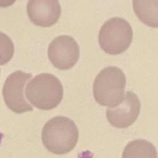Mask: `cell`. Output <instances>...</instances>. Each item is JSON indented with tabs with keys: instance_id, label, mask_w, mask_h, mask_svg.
Instances as JSON below:
<instances>
[{
	"instance_id": "11",
	"label": "cell",
	"mask_w": 158,
	"mask_h": 158,
	"mask_svg": "<svg viewBox=\"0 0 158 158\" xmlns=\"http://www.w3.org/2000/svg\"><path fill=\"white\" fill-rule=\"evenodd\" d=\"M14 55V44L6 34L0 32V65L10 62Z\"/></svg>"
},
{
	"instance_id": "10",
	"label": "cell",
	"mask_w": 158,
	"mask_h": 158,
	"mask_svg": "<svg viewBox=\"0 0 158 158\" xmlns=\"http://www.w3.org/2000/svg\"><path fill=\"white\" fill-rule=\"evenodd\" d=\"M122 158H157V151L152 142L139 139L127 144Z\"/></svg>"
},
{
	"instance_id": "2",
	"label": "cell",
	"mask_w": 158,
	"mask_h": 158,
	"mask_svg": "<svg viewBox=\"0 0 158 158\" xmlns=\"http://www.w3.org/2000/svg\"><path fill=\"white\" fill-rule=\"evenodd\" d=\"M25 96L32 106L49 111L56 108L62 101L63 87L55 75L40 73L28 82Z\"/></svg>"
},
{
	"instance_id": "6",
	"label": "cell",
	"mask_w": 158,
	"mask_h": 158,
	"mask_svg": "<svg viewBox=\"0 0 158 158\" xmlns=\"http://www.w3.org/2000/svg\"><path fill=\"white\" fill-rule=\"evenodd\" d=\"M48 56L54 67L60 70H69L78 61L80 49L77 42L69 35H60L48 46Z\"/></svg>"
},
{
	"instance_id": "9",
	"label": "cell",
	"mask_w": 158,
	"mask_h": 158,
	"mask_svg": "<svg viewBox=\"0 0 158 158\" xmlns=\"http://www.w3.org/2000/svg\"><path fill=\"white\" fill-rule=\"evenodd\" d=\"M133 10L142 23L158 28V0H133Z\"/></svg>"
},
{
	"instance_id": "3",
	"label": "cell",
	"mask_w": 158,
	"mask_h": 158,
	"mask_svg": "<svg viewBox=\"0 0 158 158\" xmlns=\"http://www.w3.org/2000/svg\"><path fill=\"white\" fill-rule=\"evenodd\" d=\"M126 84V75L120 68L108 66L102 69L93 83L95 101L102 106L116 107L124 100Z\"/></svg>"
},
{
	"instance_id": "1",
	"label": "cell",
	"mask_w": 158,
	"mask_h": 158,
	"mask_svg": "<svg viewBox=\"0 0 158 158\" xmlns=\"http://www.w3.org/2000/svg\"><path fill=\"white\" fill-rule=\"evenodd\" d=\"M41 137L43 145L48 151L55 154H65L76 146L79 132L70 118L55 116L45 124Z\"/></svg>"
},
{
	"instance_id": "8",
	"label": "cell",
	"mask_w": 158,
	"mask_h": 158,
	"mask_svg": "<svg viewBox=\"0 0 158 158\" xmlns=\"http://www.w3.org/2000/svg\"><path fill=\"white\" fill-rule=\"evenodd\" d=\"M61 8L59 0H29L27 14L30 21L39 27H50L60 17Z\"/></svg>"
},
{
	"instance_id": "5",
	"label": "cell",
	"mask_w": 158,
	"mask_h": 158,
	"mask_svg": "<svg viewBox=\"0 0 158 158\" xmlns=\"http://www.w3.org/2000/svg\"><path fill=\"white\" fill-rule=\"evenodd\" d=\"M32 78V73L16 71L10 74L3 86V98L6 105L16 114L32 112L33 106L24 97V87Z\"/></svg>"
},
{
	"instance_id": "7",
	"label": "cell",
	"mask_w": 158,
	"mask_h": 158,
	"mask_svg": "<svg viewBox=\"0 0 158 158\" xmlns=\"http://www.w3.org/2000/svg\"><path fill=\"white\" fill-rule=\"evenodd\" d=\"M140 112V101L132 91H127L123 102L114 108H108V122L114 127L127 128L133 125Z\"/></svg>"
},
{
	"instance_id": "12",
	"label": "cell",
	"mask_w": 158,
	"mask_h": 158,
	"mask_svg": "<svg viewBox=\"0 0 158 158\" xmlns=\"http://www.w3.org/2000/svg\"><path fill=\"white\" fill-rule=\"evenodd\" d=\"M16 0H0V8H8L12 6Z\"/></svg>"
},
{
	"instance_id": "13",
	"label": "cell",
	"mask_w": 158,
	"mask_h": 158,
	"mask_svg": "<svg viewBox=\"0 0 158 158\" xmlns=\"http://www.w3.org/2000/svg\"><path fill=\"white\" fill-rule=\"evenodd\" d=\"M0 73H1V70H0Z\"/></svg>"
},
{
	"instance_id": "4",
	"label": "cell",
	"mask_w": 158,
	"mask_h": 158,
	"mask_svg": "<svg viewBox=\"0 0 158 158\" xmlns=\"http://www.w3.org/2000/svg\"><path fill=\"white\" fill-rule=\"evenodd\" d=\"M133 30L129 23L122 18H112L105 22L99 34V44L102 49L110 55L125 52L131 45Z\"/></svg>"
}]
</instances>
